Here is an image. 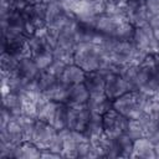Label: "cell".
I'll return each instance as SVG.
<instances>
[{
	"label": "cell",
	"instance_id": "obj_9",
	"mask_svg": "<svg viewBox=\"0 0 159 159\" xmlns=\"http://www.w3.org/2000/svg\"><path fill=\"white\" fill-rule=\"evenodd\" d=\"M143 122L147 137L150 139L159 137V98H150L143 116L138 118Z\"/></svg>",
	"mask_w": 159,
	"mask_h": 159
},
{
	"label": "cell",
	"instance_id": "obj_10",
	"mask_svg": "<svg viewBox=\"0 0 159 159\" xmlns=\"http://www.w3.org/2000/svg\"><path fill=\"white\" fill-rule=\"evenodd\" d=\"M129 119L116 111L113 107L103 114V128L104 133L109 137H118L127 132Z\"/></svg>",
	"mask_w": 159,
	"mask_h": 159
},
{
	"label": "cell",
	"instance_id": "obj_12",
	"mask_svg": "<svg viewBox=\"0 0 159 159\" xmlns=\"http://www.w3.org/2000/svg\"><path fill=\"white\" fill-rule=\"evenodd\" d=\"M128 91H130V87L128 84V82L125 81V78L119 75V73H109L107 76L106 80V96L113 102L114 99H117L118 97L123 96L124 93H127Z\"/></svg>",
	"mask_w": 159,
	"mask_h": 159
},
{
	"label": "cell",
	"instance_id": "obj_8",
	"mask_svg": "<svg viewBox=\"0 0 159 159\" xmlns=\"http://www.w3.org/2000/svg\"><path fill=\"white\" fill-rule=\"evenodd\" d=\"M124 16L125 20L134 27L149 24L150 19V14L147 9L144 0H125Z\"/></svg>",
	"mask_w": 159,
	"mask_h": 159
},
{
	"label": "cell",
	"instance_id": "obj_6",
	"mask_svg": "<svg viewBox=\"0 0 159 159\" xmlns=\"http://www.w3.org/2000/svg\"><path fill=\"white\" fill-rule=\"evenodd\" d=\"M25 17L30 36L39 29L46 27V16H47V2L40 1L30 4L21 9Z\"/></svg>",
	"mask_w": 159,
	"mask_h": 159
},
{
	"label": "cell",
	"instance_id": "obj_20",
	"mask_svg": "<svg viewBox=\"0 0 159 159\" xmlns=\"http://www.w3.org/2000/svg\"><path fill=\"white\" fill-rule=\"evenodd\" d=\"M87 106L91 111V113H97V114H104L113 107V102L104 94V96H98V97H89Z\"/></svg>",
	"mask_w": 159,
	"mask_h": 159
},
{
	"label": "cell",
	"instance_id": "obj_14",
	"mask_svg": "<svg viewBox=\"0 0 159 159\" xmlns=\"http://www.w3.org/2000/svg\"><path fill=\"white\" fill-rule=\"evenodd\" d=\"M86 73L80 66H77L76 63H68L63 67L61 75H60V81L63 82L66 86L71 87L73 84H78L84 82L86 78Z\"/></svg>",
	"mask_w": 159,
	"mask_h": 159
},
{
	"label": "cell",
	"instance_id": "obj_17",
	"mask_svg": "<svg viewBox=\"0 0 159 159\" xmlns=\"http://www.w3.org/2000/svg\"><path fill=\"white\" fill-rule=\"evenodd\" d=\"M89 99V91L87 89L86 84L78 83L73 84L68 89V98H67V104L68 106H76V104H87Z\"/></svg>",
	"mask_w": 159,
	"mask_h": 159
},
{
	"label": "cell",
	"instance_id": "obj_11",
	"mask_svg": "<svg viewBox=\"0 0 159 159\" xmlns=\"http://www.w3.org/2000/svg\"><path fill=\"white\" fill-rule=\"evenodd\" d=\"M91 117V111L87 104L68 106L67 128L72 130L84 132Z\"/></svg>",
	"mask_w": 159,
	"mask_h": 159
},
{
	"label": "cell",
	"instance_id": "obj_21",
	"mask_svg": "<svg viewBox=\"0 0 159 159\" xmlns=\"http://www.w3.org/2000/svg\"><path fill=\"white\" fill-rule=\"evenodd\" d=\"M0 65H1V73L12 76L17 75V66H19V58L14 55H11L7 51L1 52L0 57Z\"/></svg>",
	"mask_w": 159,
	"mask_h": 159
},
{
	"label": "cell",
	"instance_id": "obj_7",
	"mask_svg": "<svg viewBox=\"0 0 159 159\" xmlns=\"http://www.w3.org/2000/svg\"><path fill=\"white\" fill-rule=\"evenodd\" d=\"M132 41L135 45V47L139 51H142L144 55L159 51V40L154 36L153 30L149 26V24L144 26L134 27Z\"/></svg>",
	"mask_w": 159,
	"mask_h": 159
},
{
	"label": "cell",
	"instance_id": "obj_26",
	"mask_svg": "<svg viewBox=\"0 0 159 159\" xmlns=\"http://www.w3.org/2000/svg\"><path fill=\"white\" fill-rule=\"evenodd\" d=\"M153 143H154V152H155V157L159 158V137L158 138H154L152 139Z\"/></svg>",
	"mask_w": 159,
	"mask_h": 159
},
{
	"label": "cell",
	"instance_id": "obj_25",
	"mask_svg": "<svg viewBox=\"0 0 159 159\" xmlns=\"http://www.w3.org/2000/svg\"><path fill=\"white\" fill-rule=\"evenodd\" d=\"M41 158H62L60 153H56L51 149H42L41 150Z\"/></svg>",
	"mask_w": 159,
	"mask_h": 159
},
{
	"label": "cell",
	"instance_id": "obj_27",
	"mask_svg": "<svg viewBox=\"0 0 159 159\" xmlns=\"http://www.w3.org/2000/svg\"><path fill=\"white\" fill-rule=\"evenodd\" d=\"M104 2H117V1H122V0H103Z\"/></svg>",
	"mask_w": 159,
	"mask_h": 159
},
{
	"label": "cell",
	"instance_id": "obj_18",
	"mask_svg": "<svg viewBox=\"0 0 159 159\" xmlns=\"http://www.w3.org/2000/svg\"><path fill=\"white\" fill-rule=\"evenodd\" d=\"M68 89L70 87L66 86L63 82L57 81L55 84L48 87L46 91H43V96L53 102H60V103H67L68 98Z\"/></svg>",
	"mask_w": 159,
	"mask_h": 159
},
{
	"label": "cell",
	"instance_id": "obj_2",
	"mask_svg": "<svg viewBox=\"0 0 159 159\" xmlns=\"http://www.w3.org/2000/svg\"><path fill=\"white\" fill-rule=\"evenodd\" d=\"M29 55L35 60L41 70H46L55 60L53 56V39L47 27L36 30L27 39Z\"/></svg>",
	"mask_w": 159,
	"mask_h": 159
},
{
	"label": "cell",
	"instance_id": "obj_1",
	"mask_svg": "<svg viewBox=\"0 0 159 159\" xmlns=\"http://www.w3.org/2000/svg\"><path fill=\"white\" fill-rule=\"evenodd\" d=\"M73 63L80 66L84 72H93L106 67L109 63V60L99 43L80 42L75 48Z\"/></svg>",
	"mask_w": 159,
	"mask_h": 159
},
{
	"label": "cell",
	"instance_id": "obj_24",
	"mask_svg": "<svg viewBox=\"0 0 159 159\" xmlns=\"http://www.w3.org/2000/svg\"><path fill=\"white\" fill-rule=\"evenodd\" d=\"M149 26L152 27L154 36L159 40V15L158 16H150V19H149Z\"/></svg>",
	"mask_w": 159,
	"mask_h": 159
},
{
	"label": "cell",
	"instance_id": "obj_3",
	"mask_svg": "<svg viewBox=\"0 0 159 159\" xmlns=\"http://www.w3.org/2000/svg\"><path fill=\"white\" fill-rule=\"evenodd\" d=\"M92 27L97 32L117 40H132L134 32V26L127 20L106 12L99 14L93 20Z\"/></svg>",
	"mask_w": 159,
	"mask_h": 159
},
{
	"label": "cell",
	"instance_id": "obj_15",
	"mask_svg": "<svg viewBox=\"0 0 159 159\" xmlns=\"http://www.w3.org/2000/svg\"><path fill=\"white\" fill-rule=\"evenodd\" d=\"M132 158H143V159H155L154 143L148 137H142L133 142V154Z\"/></svg>",
	"mask_w": 159,
	"mask_h": 159
},
{
	"label": "cell",
	"instance_id": "obj_16",
	"mask_svg": "<svg viewBox=\"0 0 159 159\" xmlns=\"http://www.w3.org/2000/svg\"><path fill=\"white\" fill-rule=\"evenodd\" d=\"M41 149L31 140H24L14 150V159H39Z\"/></svg>",
	"mask_w": 159,
	"mask_h": 159
},
{
	"label": "cell",
	"instance_id": "obj_23",
	"mask_svg": "<svg viewBox=\"0 0 159 159\" xmlns=\"http://www.w3.org/2000/svg\"><path fill=\"white\" fill-rule=\"evenodd\" d=\"M147 9L150 14V16H158L159 15V0H144Z\"/></svg>",
	"mask_w": 159,
	"mask_h": 159
},
{
	"label": "cell",
	"instance_id": "obj_4",
	"mask_svg": "<svg viewBox=\"0 0 159 159\" xmlns=\"http://www.w3.org/2000/svg\"><path fill=\"white\" fill-rule=\"evenodd\" d=\"M150 98L140 91H128L113 101V108L128 119H138L143 116Z\"/></svg>",
	"mask_w": 159,
	"mask_h": 159
},
{
	"label": "cell",
	"instance_id": "obj_22",
	"mask_svg": "<svg viewBox=\"0 0 159 159\" xmlns=\"http://www.w3.org/2000/svg\"><path fill=\"white\" fill-rule=\"evenodd\" d=\"M125 134L134 142L135 139H139L142 137H147V130H145V127L140 119H129Z\"/></svg>",
	"mask_w": 159,
	"mask_h": 159
},
{
	"label": "cell",
	"instance_id": "obj_19",
	"mask_svg": "<svg viewBox=\"0 0 159 159\" xmlns=\"http://www.w3.org/2000/svg\"><path fill=\"white\" fill-rule=\"evenodd\" d=\"M104 133V128H103V116L102 114H97V113H91L88 124L86 127L84 134L91 139H94L99 135H102Z\"/></svg>",
	"mask_w": 159,
	"mask_h": 159
},
{
	"label": "cell",
	"instance_id": "obj_13",
	"mask_svg": "<svg viewBox=\"0 0 159 159\" xmlns=\"http://www.w3.org/2000/svg\"><path fill=\"white\" fill-rule=\"evenodd\" d=\"M41 68L37 66V63L35 62V60L27 55V56H24L21 58H19V66H17V75L27 81V82H32V81H36L41 73Z\"/></svg>",
	"mask_w": 159,
	"mask_h": 159
},
{
	"label": "cell",
	"instance_id": "obj_28",
	"mask_svg": "<svg viewBox=\"0 0 159 159\" xmlns=\"http://www.w3.org/2000/svg\"><path fill=\"white\" fill-rule=\"evenodd\" d=\"M45 1H46V2H48V1H51V0H45Z\"/></svg>",
	"mask_w": 159,
	"mask_h": 159
},
{
	"label": "cell",
	"instance_id": "obj_5",
	"mask_svg": "<svg viewBox=\"0 0 159 159\" xmlns=\"http://www.w3.org/2000/svg\"><path fill=\"white\" fill-rule=\"evenodd\" d=\"M36 117L42 122L50 123L57 130H62L67 128L68 104L53 102L47 98H43L37 107Z\"/></svg>",
	"mask_w": 159,
	"mask_h": 159
}]
</instances>
